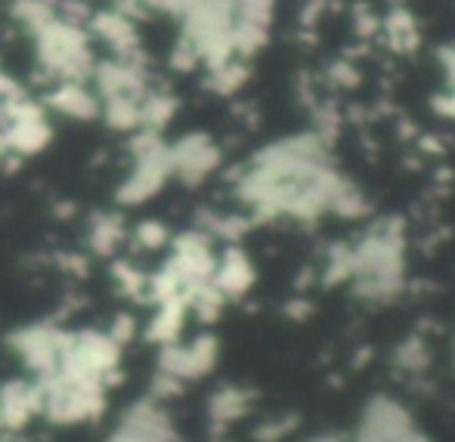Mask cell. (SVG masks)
I'll return each mask as SVG.
<instances>
[{"label":"cell","instance_id":"cell-1","mask_svg":"<svg viewBox=\"0 0 455 442\" xmlns=\"http://www.w3.org/2000/svg\"><path fill=\"white\" fill-rule=\"evenodd\" d=\"M10 19L31 43L35 75L44 87L56 81H91L96 68V43L87 25L60 16L56 0H12Z\"/></svg>","mask_w":455,"mask_h":442},{"label":"cell","instance_id":"cell-2","mask_svg":"<svg viewBox=\"0 0 455 442\" xmlns=\"http://www.w3.org/2000/svg\"><path fill=\"white\" fill-rule=\"evenodd\" d=\"M156 81L158 75L152 72V62L100 56L91 78V87L100 96V121H106L112 130L137 133L143 99Z\"/></svg>","mask_w":455,"mask_h":442},{"label":"cell","instance_id":"cell-3","mask_svg":"<svg viewBox=\"0 0 455 442\" xmlns=\"http://www.w3.org/2000/svg\"><path fill=\"white\" fill-rule=\"evenodd\" d=\"M87 31H91L93 43L102 47V56H115V59H131V62H152L149 50H146L143 31L133 16H127L118 6H93L91 19H87Z\"/></svg>","mask_w":455,"mask_h":442},{"label":"cell","instance_id":"cell-4","mask_svg":"<svg viewBox=\"0 0 455 442\" xmlns=\"http://www.w3.org/2000/svg\"><path fill=\"white\" fill-rule=\"evenodd\" d=\"M41 102L56 118L78 121V124L100 121V96L91 87V81H56V84H47Z\"/></svg>","mask_w":455,"mask_h":442},{"label":"cell","instance_id":"cell-5","mask_svg":"<svg viewBox=\"0 0 455 442\" xmlns=\"http://www.w3.org/2000/svg\"><path fill=\"white\" fill-rule=\"evenodd\" d=\"M168 158L171 174L186 179V183H198L217 168L220 149L208 133H183L177 143L168 146Z\"/></svg>","mask_w":455,"mask_h":442},{"label":"cell","instance_id":"cell-6","mask_svg":"<svg viewBox=\"0 0 455 442\" xmlns=\"http://www.w3.org/2000/svg\"><path fill=\"white\" fill-rule=\"evenodd\" d=\"M124 239V229L118 226V220H112V217H102V220L93 223V233H91V241L96 251L108 254L118 241Z\"/></svg>","mask_w":455,"mask_h":442},{"label":"cell","instance_id":"cell-7","mask_svg":"<svg viewBox=\"0 0 455 442\" xmlns=\"http://www.w3.org/2000/svg\"><path fill=\"white\" fill-rule=\"evenodd\" d=\"M106 4L124 10L127 16H133L137 22L146 16H162V0H106Z\"/></svg>","mask_w":455,"mask_h":442},{"label":"cell","instance_id":"cell-8","mask_svg":"<svg viewBox=\"0 0 455 442\" xmlns=\"http://www.w3.org/2000/svg\"><path fill=\"white\" fill-rule=\"evenodd\" d=\"M137 241L143 248H152V251H156V248H162L164 241H168V233L162 229V223L146 220V223H140V226H137Z\"/></svg>","mask_w":455,"mask_h":442}]
</instances>
